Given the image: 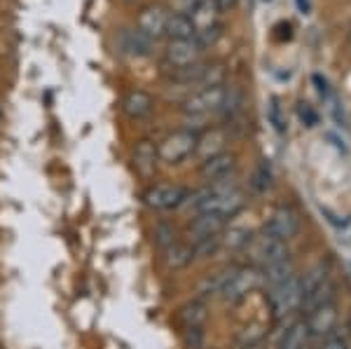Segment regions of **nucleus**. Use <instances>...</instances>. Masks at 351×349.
Returning a JSON list of instances; mask_svg holds the SVG:
<instances>
[{
	"instance_id": "1",
	"label": "nucleus",
	"mask_w": 351,
	"mask_h": 349,
	"mask_svg": "<svg viewBox=\"0 0 351 349\" xmlns=\"http://www.w3.org/2000/svg\"><path fill=\"white\" fill-rule=\"evenodd\" d=\"M263 284V272L258 267H228L208 281V291L216 293L225 305H239Z\"/></svg>"
},
{
	"instance_id": "2",
	"label": "nucleus",
	"mask_w": 351,
	"mask_h": 349,
	"mask_svg": "<svg viewBox=\"0 0 351 349\" xmlns=\"http://www.w3.org/2000/svg\"><path fill=\"white\" fill-rule=\"evenodd\" d=\"M197 136L192 129H178V132H171L167 139L157 145V157L167 165H180L185 157H190L197 150Z\"/></svg>"
},
{
	"instance_id": "3",
	"label": "nucleus",
	"mask_w": 351,
	"mask_h": 349,
	"mask_svg": "<svg viewBox=\"0 0 351 349\" xmlns=\"http://www.w3.org/2000/svg\"><path fill=\"white\" fill-rule=\"evenodd\" d=\"M269 307L276 319H284L288 314L298 312L302 305V289H300V274H293L291 279L284 281L281 286H274L267 293Z\"/></svg>"
},
{
	"instance_id": "4",
	"label": "nucleus",
	"mask_w": 351,
	"mask_h": 349,
	"mask_svg": "<svg viewBox=\"0 0 351 349\" xmlns=\"http://www.w3.org/2000/svg\"><path fill=\"white\" fill-rule=\"evenodd\" d=\"M225 99H228V87H225V84L204 87V89H197L192 97H188L183 110L188 112L190 117H206V115H211V112L223 110Z\"/></svg>"
},
{
	"instance_id": "5",
	"label": "nucleus",
	"mask_w": 351,
	"mask_h": 349,
	"mask_svg": "<svg viewBox=\"0 0 351 349\" xmlns=\"http://www.w3.org/2000/svg\"><path fill=\"white\" fill-rule=\"evenodd\" d=\"M188 188L183 185H173V183H157V185H150L148 190L143 193V202L145 206L155 211H171V209H178L188 202Z\"/></svg>"
},
{
	"instance_id": "6",
	"label": "nucleus",
	"mask_w": 351,
	"mask_h": 349,
	"mask_svg": "<svg viewBox=\"0 0 351 349\" xmlns=\"http://www.w3.org/2000/svg\"><path fill=\"white\" fill-rule=\"evenodd\" d=\"M300 230H302V218L293 206H279L265 223V234L281 241H291L293 237H298Z\"/></svg>"
},
{
	"instance_id": "7",
	"label": "nucleus",
	"mask_w": 351,
	"mask_h": 349,
	"mask_svg": "<svg viewBox=\"0 0 351 349\" xmlns=\"http://www.w3.org/2000/svg\"><path fill=\"white\" fill-rule=\"evenodd\" d=\"M307 328L311 340H328L337 328L339 322V312H337V302H326V305L316 307L314 312L307 314Z\"/></svg>"
},
{
	"instance_id": "8",
	"label": "nucleus",
	"mask_w": 351,
	"mask_h": 349,
	"mask_svg": "<svg viewBox=\"0 0 351 349\" xmlns=\"http://www.w3.org/2000/svg\"><path fill=\"white\" fill-rule=\"evenodd\" d=\"M253 256H256V263L260 267H269V265H276V263H284L291 258V249H288V241H281V239H274V237H258L253 241Z\"/></svg>"
},
{
	"instance_id": "9",
	"label": "nucleus",
	"mask_w": 351,
	"mask_h": 349,
	"mask_svg": "<svg viewBox=\"0 0 351 349\" xmlns=\"http://www.w3.org/2000/svg\"><path fill=\"white\" fill-rule=\"evenodd\" d=\"M225 228H228V218L218 216V213H197L195 221H190L188 225V234H190L192 244H197V241L223 234Z\"/></svg>"
},
{
	"instance_id": "10",
	"label": "nucleus",
	"mask_w": 351,
	"mask_h": 349,
	"mask_svg": "<svg viewBox=\"0 0 351 349\" xmlns=\"http://www.w3.org/2000/svg\"><path fill=\"white\" fill-rule=\"evenodd\" d=\"M199 54H202V47L195 43V38H192V40H171L164 56H167V64L176 71V69L195 66Z\"/></svg>"
},
{
	"instance_id": "11",
	"label": "nucleus",
	"mask_w": 351,
	"mask_h": 349,
	"mask_svg": "<svg viewBox=\"0 0 351 349\" xmlns=\"http://www.w3.org/2000/svg\"><path fill=\"white\" fill-rule=\"evenodd\" d=\"M167 10L160 8V5H148V8L141 10L138 19H136V26H138V31L143 33L145 38H150V40H160L164 36V28H167Z\"/></svg>"
},
{
	"instance_id": "12",
	"label": "nucleus",
	"mask_w": 351,
	"mask_h": 349,
	"mask_svg": "<svg viewBox=\"0 0 351 349\" xmlns=\"http://www.w3.org/2000/svg\"><path fill=\"white\" fill-rule=\"evenodd\" d=\"M237 169V155L232 153H218L213 157H208V160L202 162V178L208 183H218V181H225V178H230V173Z\"/></svg>"
},
{
	"instance_id": "13",
	"label": "nucleus",
	"mask_w": 351,
	"mask_h": 349,
	"mask_svg": "<svg viewBox=\"0 0 351 349\" xmlns=\"http://www.w3.org/2000/svg\"><path fill=\"white\" fill-rule=\"evenodd\" d=\"M188 16L195 26V33L197 31H204V28H213L218 26V5L216 0H195L192 8L188 10Z\"/></svg>"
},
{
	"instance_id": "14",
	"label": "nucleus",
	"mask_w": 351,
	"mask_h": 349,
	"mask_svg": "<svg viewBox=\"0 0 351 349\" xmlns=\"http://www.w3.org/2000/svg\"><path fill=\"white\" fill-rule=\"evenodd\" d=\"M122 108L129 117H134V120H143V117H148L152 108H155V99H152L148 92H143V89H134V92H129L127 97H124Z\"/></svg>"
},
{
	"instance_id": "15",
	"label": "nucleus",
	"mask_w": 351,
	"mask_h": 349,
	"mask_svg": "<svg viewBox=\"0 0 351 349\" xmlns=\"http://www.w3.org/2000/svg\"><path fill=\"white\" fill-rule=\"evenodd\" d=\"M330 281V269L324 263H316L314 267H309L304 274H300V289H302V300L309 296H314L319 289H324V286Z\"/></svg>"
},
{
	"instance_id": "16",
	"label": "nucleus",
	"mask_w": 351,
	"mask_h": 349,
	"mask_svg": "<svg viewBox=\"0 0 351 349\" xmlns=\"http://www.w3.org/2000/svg\"><path fill=\"white\" fill-rule=\"evenodd\" d=\"M309 328L304 319H295V322L288 324V328L281 335L279 349H304L309 345Z\"/></svg>"
},
{
	"instance_id": "17",
	"label": "nucleus",
	"mask_w": 351,
	"mask_h": 349,
	"mask_svg": "<svg viewBox=\"0 0 351 349\" xmlns=\"http://www.w3.org/2000/svg\"><path fill=\"white\" fill-rule=\"evenodd\" d=\"M164 36H167L169 40H192V38H195V26H192L190 16L185 12L169 14Z\"/></svg>"
},
{
	"instance_id": "18",
	"label": "nucleus",
	"mask_w": 351,
	"mask_h": 349,
	"mask_svg": "<svg viewBox=\"0 0 351 349\" xmlns=\"http://www.w3.org/2000/svg\"><path fill=\"white\" fill-rule=\"evenodd\" d=\"M134 165H136V171H138L141 176H150V173L155 171V165H157L155 143H150V141H141V143H136Z\"/></svg>"
},
{
	"instance_id": "19",
	"label": "nucleus",
	"mask_w": 351,
	"mask_h": 349,
	"mask_svg": "<svg viewBox=\"0 0 351 349\" xmlns=\"http://www.w3.org/2000/svg\"><path fill=\"white\" fill-rule=\"evenodd\" d=\"M120 45H122V52H127L132 56H148L150 47H152V40L150 38H145L141 31H129V28H124Z\"/></svg>"
},
{
	"instance_id": "20",
	"label": "nucleus",
	"mask_w": 351,
	"mask_h": 349,
	"mask_svg": "<svg viewBox=\"0 0 351 349\" xmlns=\"http://www.w3.org/2000/svg\"><path fill=\"white\" fill-rule=\"evenodd\" d=\"M263 272V281L267 284V289H274V286H281L284 281H288L295 272V265H293V261L288 258L284 263H276V265H269L265 269H260Z\"/></svg>"
},
{
	"instance_id": "21",
	"label": "nucleus",
	"mask_w": 351,
	"mask_h": 349,
	"mask_svg": "<svg viewBox=\"0 0 351 349\" xmlns=\"http://www.w3.org/2000/svg\"><path fill=\"white\" fill-rule=\"evenodd\" d=\"M192 261H195V253H192L190 244L176 241V244L164 249V263H167V267H171V269H180V267L190 265Z\"/></svg>"
},
{
	"instance_id": "22",
	"label": "nucleus",
	"mask_w": 351,
	"mask_h": 349,
	"mask_svg": "<svg viewBox=\"0 0 351 349\" xmlns=\"http://www.w3.org/2000/svg\"><path fill=\"white\" fill-rule=\"evenodd\" d=\"M206 319L208 312L202 300H192L180 309V324H183V328H204Z\"/></svg>"
},
{
	"instance_id": "23",
	"label": "nucleus",
	"mask_w": 351,
	"mask_h": 349,
	"mask_svg": "<svg viewBox=\"0 0 351 349\" xmlns=\"http://www.w3.org/2000/svg\"><path fill=\"white\" fill-rule=\"evenodd\" d=\"M223 143H225V134L220 132V129H213V132L199 136V141H197V153L202 155V160H208V157L223 153V150H220Z\"/></svg>"
},
{
	"instance_id": "24",
	"label": "nucleus",
	"mask_w": 351,
	"mask_h": 349,
	"mask_svg": "<svg viewBox=\"0 0 351 349\" xmlns=\"http://www.w3.org/2000/svg\"><path fill=\"white\" fill-rule=\"evenodd\" d=\"M267 117H269L271 127H274L276 132H279V134H284V132H286V117H284V112H281L279 99H276V97H271V99H269V106H267Z\"/></svg>"
},
{
	"instance_id": "25",
	"label": "nucleus",
	"mask_w": 351,
	"mask_h": 349,
	"mask_svg": "<svg viewBox=\"0 0 351 349\" xmlns=\"http://www.w3.org/2000/svg\"><path fill=\"white\" fill-rule=\"evenodd\" d=\"M155 237H157V244L162 246V249H167V246L176 244V230L171 228V225H157L155 230Z\"/></svg>"
},
{
	"instance_id": "26",
	"label": "nucleus",
	"mask_w": 351,
	"mask_h": 349,
	"mask_svg": "<svg viewBox=\"0 0 351 349\" xmlns=\"http://www.w3.org/2000/svg\"><path fill=\"white\" fill-rule=\"evenodd\" d=\"M183 342L188 349H202L204 347V328H185Z\"/></svg>"
},
{
	"instance_id": "27",
	"label": "nucleus",
	"mask_w": 351,
	"mask_h": 349,
	"mask_svg": "<svg viewBox=\"0 0 351 349\" xmlns=\"http://www.w3.org/2000/svg\"><path fill=\"white\" fill-rule=\"evenodd\" d=\"M253 185H256L258 190H267V188H271V171H269V165H267V162H263V165L258 167L256 176H253Z\"/></svg>"
},
{
	"instance_id": "28",
	"label": "nucleus",
	"mask_w": 351,
	"mask_h": 349,
	"mask_svg": "<svg viewBox=\"0 0 351 349\" xmlns=\"http://www.w3.org/2000/svg\"><path fill=\"white\" fill-rule=\"evenodd\" d=\"M298 115H300V120H302L307 127H316V125H319V115H316V110L311 108L309 104H300L298 106Z\"/></svg>"
},
{
	"instance_id": "29",
	"label": "nucleus",
	"mask_w": 351,
	"mask_h": 349,
	"mask_svg": "<svg viewBox=\"0 0 351 349\" xmlns=\"http://www.w3.org/2000/svg\"><path fill=\"white\" fill-rule=\"evenodd\" d=\"M321 349H347V342H344L342 337H328L326 345Z\"/></svg>"
},
{
	"instance_id": "30",
	"label": "nucleus",
	"mask_w": 351,
	"mask_h": 349,
	"mask_svg": "<svg viewBox=\"0 0 351 349\" xmlns=\"http://www.w3.org/2000/svg\"><path fill=\"white\" fill-rule=\"evenodd\" d=\"M216 5H218V12H230V10H234L239 5V0H216Z\"/></svg>"
},
{
	"instance_id": "31",
	"label": "nucleus",
	"mask_w": 351,
	"mask_h": 349,
	"mask_svg": "<svg viewBox=\"0 0 351 349\" xmlns=\"http://www.w3.org/2000/svg\"><path fill=\"white\" fill-rule=\"evenodd\" d=\"M314 82H316V89H319L321 97H326V94H328V82H326V77L314 75Z\"/></svg>"
},
{
	"instance_id": "32",
	"label": "nucleus",
	"mask_w": 351,
	"mask_h": 349,
	"mask_svg": "<svg viewBox=\"0 0 351 349\" xmlns=\"http://www.w3.org/2000/svg\"><path fill=\"white\" fill-rule=\"evenodd\" d=\"M298 10L302 14H309V10H311V3L309 0H298Z\"/></svg>"
},
{
	"instance_id": "33",
	"label": "nucleus",
	"mask_w": 351,
	"mask_h": 349,
	"mask_svg": "<svg viewBox=\"0 0 351 349\" xmlns=\"http://www.w3.org/2000/svg\"><path fill=\"white\" fill-rule=\"evenodd\" d=\"M243 349H265V342L258 340V342H248V345H243Z\"/></svg>"
},
{
	"instance_id": "34",
	"label": "nucleus",
	"mask_w": 351,
	"mask_h": 349,
	"mask_svg": "<svg viewBox=\"0 0 351 349\" xmlns=\"http://www.w3.org/2000/svg\"><path fill=\"white\" fill-rule=\"evenodd\" d=\"M0 120H3V108H0Z\"/></svg>"
},
{
	"instance_id": "35",
	"label": "nucleus",
	"mask_w": 351,
	"mask_h": 349,
	"mask_svg": "<svg viewBox=\"0 0 351 349\" xmlns=\"http://www.w3.org/2000/svg\"><path fill=\"white\" fill-rule=\"evenodd\" d=\"M349 43H351V33H349Z\"/></svg>"
},
{
	"instance_id": "36",
	"label": "nucleus",
	"mask_w": 351,
	"mask_h": 349,
	"mask_svg": "<svg viewBox=\"0 0 351 349\" xmlns=\"http://www.w3.org/2000/svg\"><path fill=\"white\" fill-rule=\"evenodd\" d=\"M127 3H132V0H127Z\"/></svg>"
},
{
	"instance_id": "37",
	"label": "nucleus",
	"mask_w": 351,
	"mask_h": 349,
	"mask_svg": "<svg viewBox=\"0 0 351 349\" xmlns=\"http://www.w3.org/2000/svg\"><path fill=\"white\" fill-rule=\"evenodd\" d=\"M304 349H309V347H304Z\"/></svg>"
}]
</instances>
